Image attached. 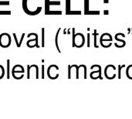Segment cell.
<instances>
[{"label": "cell", "mask_w": 132, "mask_h": 119, "mask_svg": "<svg viewBox=\"0 0 132 119\" xmlns=\"http://www.w3.org/2000/svg\"><path fill=\"white\" fill-rule=\"evenodd\" d=\"M38 1H41V0H22V8L24 12H26L27 9L29 8V11L27 12V14L31 15H35L39 14L42 10V6H39L36 4H33Z\"/></svg>", "instance_id": "1"}, {"label": "cell", "mask_w": 132, "mask_h": 119, "mask_svg": "<svg viewBox=\"0 0 132 119\" xmlns=\"http://www.w3.org/2000/svg\"><path fill=\"white\" fill-rule=\"evenodd\" d=\"M73 46H76L77 48L82 47L85 43V38L82 33L75 34V29H73Z\"/></svg>", "instance_id": "2"}, {"label": "cell", "mask_w": 132, "mask_h": 119, "mask_svg": "<svg viewBox=\"0 0 132 119\" xmlns=\"http://www.w3.org/2000/svg\"><path fill=\"white\" fill-rule=\"evenodd\" d=\"M101 44L104 48H108L112 44V36L110 33H104L101 37Z\"/></svg>", "instance_id": "3"}, {"label": "cell", "mask_w": 132, "mask_h": 119, "mask_svg": "<svg viewBox=\"0 0 132 119\" xmlns=\"http://www.w3.org/2000/svg\"><path fill=\"white\" fill-rule=\"evenodd\" d=\"M116 68L114 65H108L104 69V75L107 79L112 80L116 77Z\"/></svg>", "instance_id": "4"}, {"label": "cell", "mask_w": 132, "mask_h": 119, "mask_svg": "<svg viewBox=\"0 0 132 119\" xmlns=\"http://www.w3.org/2000/svg\"><path fill=\"white\" fill-rule=\"evenodd\" d=\"M11 44V37L10 36L6 33H2L0 35V46L2 48H7Z\"/></svg>", "instance_id": "5"}, {"label": "cell", "mask_w": 132, "mask_h": 119, "mask_svg": "<svg viewBox=\"0 0 132 119\" xmlns=\"http://www.w3.org/2000/svg\"><path fill=\"white\" fill-rule=\"evenodd\" d=\"M90 78L93 80H97V79H101L102 80V77H101V67L100 65L97 66V70H94L93 72L90 73Z\"/></svg>", "instance_id": "6"}, {"label": "cell", "mask_w": 132, "mask_h": 119, "mask_svg": "<svg viewBox=\"0 0 132 119\" xmlns=\"http://www.w3.org/2000/svg\"><path fill=\"white\" fill-rule=\"evenodd\" d=\"M24 72H25V70H24V68H23L22 66H21V65H15V66H14V67H12V75H14V74H15L16 73H17V74H19V73L23 74Z\"/></svg>", "instance_id": "7"}, {"label": "cell", "mask_w": 132, "mask_h": 119, "mask_svg": "<svg viewBox=\"0 0 132 119\" xmlns=\"http://www.w3.org/2000/svg\"><path fill=\"white\" fill-rule=\"evenodd\" d=\"M32 43H34V44L36 45V46L39 47V46H38V36H37V35L35 36L34 39H29V40L27 41V46H28V47H29V48L34 47Z\"/></svg>", "instance_id": "8"}, {"label": "cell", "mask_w": 132, "mask_h": 119, "mask_svg": "<svg viewBox=\"0 0 132 119\" xmlns=\"http://www.w3.org/2000/svg\"><path fill=\"white\" fill-rule=\"evenodd\" d=\"M13 36H14V39H15V43H16L17 47H20L21 46V44H22V43L23 41V39L25 37V33H22V36H21V39H20V41L19 42L18 41V39L16 37V34L15 33H13Z\"/></svg>", "instance_id": "9"}, {"label": "cell", "mask_w": 132, "mask_h": 119, "mask_svg": "<svg viewBox=\"0 0 132 119\" xmlns=\"http://www.w3.org/2000/svg\"><path fill=\"white\" fill-rule=\"evenodd\" d=\"M126 75H127V77H128L130 80H132V64L131 65H129V66L127 67V70H126Z\"/></svg>", "instance_id": "10"}, {"label": "cell", "mask_w": 132, "mask_h": 119, "mask_svg": "<svg viewBox=\"0 0 132 119\" xmlns=\"http://www.w3.org/2000/svg\"><path fill=\"white\" fill-rule=\"evenodd\" d=\"M60 29H58L57 33H56V38H55V43H56V49L57 50L61 53V50H60V47H59V44H58V36H59V33H60Z\"/></svg>", "instance_id": "11"}, {"label": "cell", "mask_w": 132, "mask_h": 119, "mask_svg": "<svg viewBox=\"0 0 132 119\" xmlns=\"http://www.w3.org/2000/svg\"><path fill=\"white\" fill-rule=\"evenodd\" d=\"M5 75V70H4V67L0 65V80L2 79V77H4Z\"/></svg>", "instance_id": "12"}, {"label": "cell", "mask_w": 132, "mask_h": 119, "mask_svg": "<svg viewBox=\"0 0 132 119\" xmlns=\"http://www.w3.org/2000/svg\"><path fill=\"white\" fill-rule=\"evenodd\" d=\"M44 32H45V29L44 28H42V47H44V43H45V40H44Z\"/></svg>", "instance_id": "13"}, {"label": "cell", "mask_w": 132, "mask_h": 119, "mask_svg": "<svg viewBox=\"0 0 132 119\" xmlns=\"http://www.w3.org/2000/svg\"><path fill=\"white\" fill-rule=\"evenodd\" d=\"M9 63H10L9 60H7V72H6V74H7V79H9V67H10V66H9Z\"/></svg>", "instance_id": "14"}, {"label": "cell", "mask_w": 132, "mask_h": 119, "mask_svg": "<svg viewBox=\"0 0 132 119\" xmlns=\"http://www.w3.org/2000/svg\"><path fill=\"white\" fill-rule=\"evenodd\" d=\"M125 67V65H122V66L119 65V67H118V79H121V68H123V67Z\"/></svg>", "instance_id": "15"}, {"label": "cell", "mask_w": 132, "mask_h": 119, "mask_svg": "<svg viewBox=\"0 0 132 119\" xmlns=\"http://www.w3.org/2000/svg\"><path fill=\"white\" fill-rule=\"evenodd\" d=\"M42 71H43V73H42V78L44 79V66L42 67Z\"/></svg>", "instance_id": "16"}]
</instances>
